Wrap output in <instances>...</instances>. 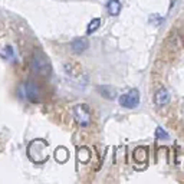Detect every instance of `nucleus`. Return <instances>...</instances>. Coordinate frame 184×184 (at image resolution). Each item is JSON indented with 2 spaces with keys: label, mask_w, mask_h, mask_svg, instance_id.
Instances as JSON below:
<instances>
[{
  "label": "nucleus",
  "mask_w": 184,
  "mask_h": 184,
  "mask_svg": "<svg viewBox=\"0 0 184 184\" xmlns=\"http://www.w3.org/2000/svg\"><path fill=\"white\" fill-rule=\"evenodd\" d=\"M119 105L122 108H128V110H134L140 105V91L137 88L128 91L127 94L121 95L119 99H118Z\"/></svg>",
  "instance_id": "nucleus-1"
},
{
  "label": "nucleus",
  "mask_w": 184,
  "mask_h": 184,
  "mask_svg": "<svg viewBox=\"0 0 184 184\" xmlns=\"http://www.w3.org/2000/svg\"><path fill=\"white\" fill-rule=\"evenodd\" d=\"M74 116L81 127H88L91 124V112H89V107L86 104L76 105L74 108Z\"/></svg>",
  "instance_id": "nucleus-2"
},
{
  "label": "nucleus",
  "mask_w": 184,
  "mask_h": 184,
  "mask_svg": "<svg viewBox=\"0 0 184 184\" xmlns=\"http://www.w3.org/2000/svg\"><path fill=\"white\" fill-rule=\"evenodd\" d=\"M25 92H26V98L32 102V104H39L40 102V89L35 82L29 81L25 83Z\"/></svg>",
  "instance_id": "nucleus-3"
},
{
  "label": "nucleus",
  "mask_w": 184,
  "mask_h": 184,
  "mask_svg": "<svg viewBox=\"0 0 184 184\" xmlns=\"http://www.w3.org/2000/svg\"><path fill=\"white\" fill-rule=\"evenodd\" d=\"M33 71L39 75H43V76L50 74V65L45 56H35L33 58Z\"/></svg>",
  "instance_id": "nucleus-4"
},
{
  "label": "nucleus",
  "mask_w": 184,
  "mask_h": 184,
  "mask_svg": "<svg viewBox=\"0 0 184 184\" xmlns=\"http://www.w3.org/2000/svg\"><path fill=\"white\" fill-rule=\"evenodd\" d=\"M154 102L157 107H165L170 102V92L165 88H160L154 95Z\"/></svg>",
  "instance_id": "nucleus-5"
},
{
  "label": "nucleus",
  "mask_w": 184,
  "mask_h": 184,
  "mask_svg": "<svg viewBox=\"0 0 184 184\" xmlns=\"http://www.w3.org/2000/svg\"><path fill=\"white\" fill-rule=\"evenodd\" d=\"M89 48V42L86 37H76L71 42V49L75 53H82Z\"/></svg>",
  "instance_id": "nucleus-6"
},
{
  "label": "nucleus",
  "mask_w": 184,
  "mask_h": 184,
  "mask_svg": "<svg viewBox=\"0 0 184 184\" xmlns=\"http://www.w3.org/2000/svg\"><path fill=\"white\" fill-rule=\"evenodd\" d=\"M96 89H98L99 95L104 96V98H107V99H114V98L116 96V91H115L112 86L105 85V86H98Z\"/></svg>",
  "instance_id": "nucleus-7"
},
{
  "label": "nucleus",
  "mask_w": 184,
  "mask_h": 184,
  "mask_svg": "<svg viewBox=\"0 0 184 184\" xmlns=\"http://www.w3.org/2000/svg\"><path fill=\"white\" fill-rule=\"evenodd\" d=\"M121 1L119 0H108L107 1V10L111 16H116L121 12Z\"/></svg>",
  "instance_id": "nucleus-8"
},
{
  "label": "nucleus",
  "mask_w": 184,
  "mask_h": 184,
  "mask_svg": "<svg viewBox=\"0 0 184 184\" xmlns=\"http://www.w3.org/2000/svg\"><path fill=\"white\" fill-rule=\"evenodd\" d=\"M101 26V19L99 17H95L92 19L89 23H88V28H86V35H92L94 32H96Z\"/></svg>",
  "instance_id": "nucleus-9"
},
{
  "label": "nucleus",
  "mask_w": 184,
  "mask_h": 184,
  "mask_svg": "<svg viewBox=\"0 0 184 184\" xmlns=\"http://www.w3.org/2000/svg\"><path fill=\"white\" fill-rule=\"evenodd\" d=\"M170 135H168V132L164 130V128H161V127H157V130H155V138H158V140H167Z\"/></svg>",
  "instance_id": "nucleus-10"
}]
</instances>
